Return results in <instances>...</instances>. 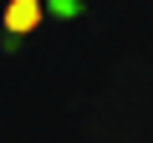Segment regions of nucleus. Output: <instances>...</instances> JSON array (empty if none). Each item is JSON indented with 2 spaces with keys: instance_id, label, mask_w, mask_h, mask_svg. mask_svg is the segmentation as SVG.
<instances>
[{
  "instance_id": "1",
  "label": "nucleus",
  "mask_w": 153,
  "mask_h": 143,
  "mask_svg": "<svg viewBox=\"0 0 153 143\" xmlns=\"http://www.w3.org/2000/svg\"><path fill=\"white\" fill-rule=\"evenodd\" d=\"M36 16H41V10H36V0H16V5H10L16 31H31V26H36Z\"/></svg>"
}]
</instances>
